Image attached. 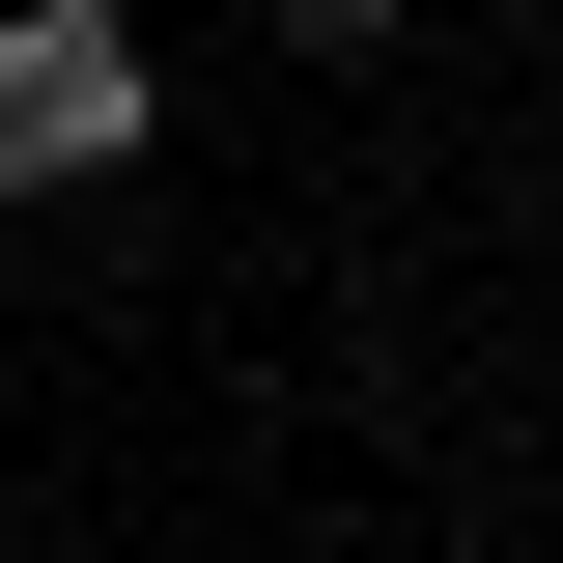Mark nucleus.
<instances>
[{
    "instance_id": "nucleus-1",
    "label": "nucleus",
    "mask_w": 563,
    "mask_h": 563,
    "mask_svg": "<svg viewBox=\"0 0 563 563\" xmlns=\"http://www.w3.org/2000/svg\"><path fill=\"white\" fill-rule=\"evenodd\" d=\"M141 141H169L141 29H29V0H0V198H85V169H141Z\"/></svg>"
},
{
    "instance_id": "nucleus-2",
    "label": "nucleus",
    "mask_w": 563,
    "mask_h": 563,
    "mask_svg": "<svg viewBox=\"0 0 563 563\" xmlns=\"http://www.w3.org/2000/svg\"><path fill=\"white\" fill-rule=\"evenodd\" d=\"M282 29H310V57H395V0H282Z\"/></svg>"
},
{
    "instance_id": "nucleus-3",
    "label": "nucleus",
    "mask_w": 563,
    "mask_h": 563,
    "mask_svg": "<svg viewBox=\"0 0 563 563\" xmlns=\"http://www.w3.org/2000/svg\"><path fill=\"white\" fill-rule=\"evenodd\" d=\"M29 29H141V0H29Z\"/></svg>"
}]
</instances>
